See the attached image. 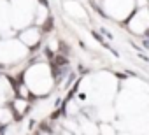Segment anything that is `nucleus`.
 Returning a JSON list of instances; mask_svg holds the SVG:
<instances>
[{"instance_id":"1","label":"nucleus","mask_w":149,"mask_h":135,"mask_svg":"<svg viewBox=\"0 0 149 135\" xmlns=\"http://www.w3.org/2000/svg\"><path fill=\"white\" fill-rule=\"evenodd\" d=\"M67 63H68V60H67L65 54H56V56H54V65L63 67V65H67Z\"/></svg>"},{"instance_id":"2","label":"nucleus","mask_w":149,"mask_h":135,"mask_svg":"<svg viewBox=\"0 0 149 135\" xmlns=\"http://www.w3.org/2000/svg\"><path fill=\"white\" fill-rule=\"evenodd\" d=\"M42 30H44V32H51V30H53V18H47V19H46V23L42 25Z\"/></svg>"},{"instance_id":"3","label":"nucleus","mask_w":149,"mask_h":135,"mask_svg":"<svg viewBox=\"0 0 149 135\" xmlns=\"http://www.w3.org/2000/svg\"><path fill=\"white\" fill-rule=\"evenodd\" d=\"M60 49H61V53H65V54L68 53V47H67V44H65V42H61V40H60Z\"/></svg>"},{"instance_id":"4","label":"nucleus","mask_w":149,"mask_h":135,"mask_svg":"<svg viewBox=\"0 0 149 135\" xmlns=\"http://www.w3.org/2000/svg\"><path fill=\"white\" fill-rule=\"evenodd\" d=\"M144 46H146V47H149V39H146V40H144Z\"/></svg>"},{"instance_id":"5","label":"nucleus","mask_w":149,"mask_h":135,"mask_svg":"<svg viewBox=\"0 0 149 135\" xmlns=\"http://www.w3.org/2000/svg\"><path fill=\"white\" fill-rule=\"evenodd\" d=\"M146 35H147V37H149V28H147V30H146Z\"/></svg>"}]
</instances>
